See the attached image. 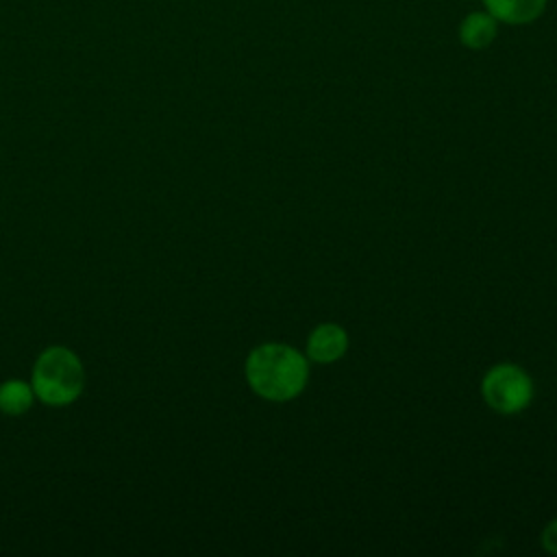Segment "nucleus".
I'll return each mask as SVG.
<instances>
[{"mask_svg":"<svg viewBox=\"0 0 557 557\" xmlns=\"http://www.w3.org/2000/svg\"><path fill=\"white\" fill-rule=\"evenodd\" d=\"M481 392L494 411L518 413L529 407L533 398V383L522 368L513 363H498L485 372Z\"/></svg>","mask_w":557,"mask_h":557,"instance_id":"3","label":"nucleus"},{"mask_svg":"<svg viewBox=\"0 0 557 557\" xmlns=\"http://www.w3.org/2000/svg\"><path fill=\"white\" fill-rule=\"evenodd\" d=\"M498 35V22L487 11H472L459 24V41L470 50L487 48Z\"/></svg>","mask_w":557,"mask_h":557,"instance_id":"6","label":"nucleus"},{"mask_svg":"<svg viewBox=\"0 0 557 557\" xmlns=\"http://www.w3.org/2000/svg\"><path fill=\"white\" fill-rule=\"evenodd\" d=\"M244 374L257 396L272 403H285L305 389L309 363L296 348L270 342L250 350Z\"/></svg>","mask_w":557,"mask_h":557,"instance_id":"1","label":"nucleus"},{"mask_svg":"<svg viewBox=\"0 0 557 557\" xmlns=\"http://www.w3.org/2000/svg\"><path fill=\"white\" fill-rule=\"evenodd\" d=\"M548 0H483L487 13L496 17V22L522 26L535 22L546 11Z\"/></svg>","mask_w":557,"mask_h":557,"instance_id":"5","label":"nucleus"},{"mask_svg":"<svg viewBox=\"0 0 557 557\" xmlns=\"http://www.w3.org/2000/svg\"><path fill=\"white\" fill-rule=\"evenodd\" d=\"M37 403L30 381L24 379H7L0 383V413L20 418L33 409Z\"/></svg>","mask_w":557,"mask_h":557,"instance_id":"7","label":"nucleus"},{"mask_svg":"<svg viewBox=\"0 0 557 557\" xmlns=\"http://www.w3.org/2000/svg\"><path fill=\"white\" fill-rule=\"evenodd\" d=\"M348 350V335L339 324H318L307 339V357L315 363H333Z\"/></svg>","mask_w":557,"mask_h":557,"instance_id":"4","label":"nucleus"},{"mask_svg":"<svg viewBox=\"0 0 557 557\" xmlns=\"http://www.w3.org/2000/svg\"><path fill=\"white\" fill-rule=\"evenodd\" d=\"M540 540H542V546H544L546 553L557 555V518L550 520V522L544 527Z\"/></svg>","mask_w":557,"mask_h":557,"instance_id":"8","label":"nucleus"},{"mask_svg":"<svg viewBox=\"0 0 557 557\" xmlns=\"http://www.w3.org/2000/svg\"><path fill=\"white\" fill-rule=\"evenodd\" d=\"M28 381L37 403L52 409H63L83 396L87 372L76 350L63 344H52L35 357Z\"/></svg>","mask_w":557,"mask_h":557,"instance_id":"2","label":"nucleus"}]
</instances>
